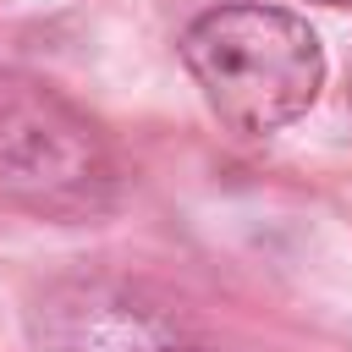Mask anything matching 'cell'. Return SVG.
I'll return each mask as SVG.
<instances>
[{"label": "cell", "instance_id": "cell-1", "mask_svg": "<svg viewBox=\"0 0 352 352\" xmlns=\"http://www.w3.org/2000/svg\"><path fill=\"white\" fill-rule=\"evenodd\" d=\"M182 60L204 88L209 110L242 138L292 126L324 82V50L314 28L280 6L204 11L182 33Z\"/></svg>", "mask_w": 352, "mask_h": 352}, {"label": "cell", "instance_id": "cell-2", "mask_svg": "<svg viewBox=\"0 0 352 352\" xmlns=\"http://www.w3.org/2000/svg\"><path fill=\"white\" fill-rule=\"evenodd\" d=\"M121 165L104 132L28 72H0V204L38 220L116 209Z\"/></svg>", "mask_w": 352, "mask_h": 352}, {"label": "cell", "instance_id": "cell-3", "mask_svg": "<svg viewBox=\"0 0 352 352\" xmlns=\"http://www.w3.org/2000/svg\"><path fill=\"white\" fill-rule=\"evenodd\" d=\"M38 352H209L192 319L148 286L116 275H77L44 286L33 302Z\"/></svg>", "mask_w": 352, "mask_h": 352}, {"label": "cell", "instance_id": "cell-4", "mask_svg": "<svg viewBox=\"0 0 352 352\" xmlns=\"http://www.w3.org/2000/svg\"><path fill=\"white\" fill-rule=\"evenodd\" d=\"M330 6H341V0H330Z\"/></svg>", "mask_w": 352, "mask_h": 352}]
</instances>
